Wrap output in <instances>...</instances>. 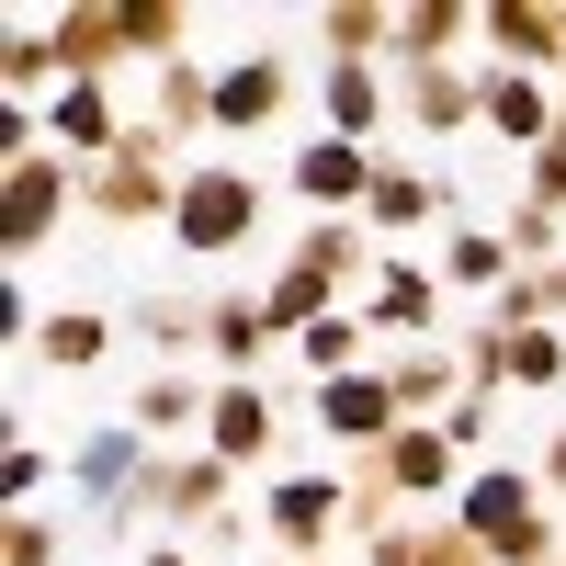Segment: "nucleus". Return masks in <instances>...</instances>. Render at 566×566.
I'll return each instance as SVG.
<instances>
[{
	"mask_svg": "<svg viewBox=\"0 0 566 566\" xmlns=\"http://www.w3.org/2000/svg\"><path fill=\"white\" fill-rule=\"evenodd\" d=\"M555 566H566V544H555Z\"/></svg>",
	"mask_w": 566,
	"mask_h": 566,
	"instance_id": "44",
	"label": "nucleus"
},
{
	"mask_svg": "<svg viewBox=\"0 0 566 566\" xmlns=\"http://www.w3.org/2000/svg\"><path fill=\"white\" fill-rule=\"evenodd\" d=\"M431 216H453V181L442 170H408V159L374 170V205H363L374 239H408V227H431Z\"/></svg>",
	"mask_w": 566,
	"mask_h": 566,
	"instance_id": "15",
	"label": "nucleus"
},
{
	"mask_svg": "<svg viewBox=\"0 0 566 566\" xmlns=\"http://www.w3.org/2000/svg\"><path fill=\"white\" fill-rule=\"evenodd\" d=\"M397 103L419 136H453V125H488V69H397Z\"/></svg>",
	"mask_w": 566,
	"mask_h": 566,
	"instance_id": "12",
	"label": "nucleus"
},
{
	"mask_svg": "<svg viewBox=\"0 0 566 566\" xmlns=\"http://www.w3.org/2000/svg\"><path fill=\"white\" fill-rule=\"evenodd\" d=\"M533 488H544V499H566V431L544 442V464H533Z\"/></svg>",
	"mask_w": 566,
	"mask_h": 566,
	"instance_id": "40",
	"label": "nucleus"
},
{
	"mask_svg": "<svg viewBox=\"0 0 566 566\" xmlns=\"http://www.w3.org/2000/svg\"><path fill=\"white\" fill-rule=\"evenodd\" d=\"M148 431H136V419H103V431H80L69 442V499H91V522H114V510L148 488Z\"/></svg>",
	"mask_w": 566,
	"mask_h": 566,
	"instance_id": "6",
	"label": "nucleus"
},
{
	"mask_svg": "<svg viewBox=\"0 0 566 566\" xmlns=\"http://www.w3.org/2000/svg\"><path fill=\"white\" fill-rule=\"evenodd\" d=\"M476 34H488V57L499 69H566V0H488L476 12Z\"/></svg>",
	"mask_w": 566,
	"mask_h": 566,
	"instance_id": "8",
	"label": "nucleus"
},
{
	"mask_svg": "<svg viewBox=\"0 0 566 566\" xmlns=\"http://www.w3.org/2000/svg\"><path fill=\"white\" fill-rule=\"evenodd\" d=\"M103 352H114V317H91V306H57L34 328V363H57V374H91Z\"/></svg>",
	"mask_w": 566,
	"mask_h": 566,
	"instance_id": "28",
	"label": "nucleus"
},
{
	"mask_svg": "<svg viewBox=\"0 0 566 566\" xmlns=\"http://www.w3.org/2000/svg\"><path fill=\"white\" fill-rule=\"evenodd\" d=\"M205 352L250 374V363L272 352V317H261V295H216V306H205Z\"/></svg>",
	"mask_w": 566,
	"mask_h": 566,
	"instance_id": "29",
	"label": "nucleus"
},
{
	"mask_svg": "<svg viewBox=\"0 0 566 566\" xmlns=\"http://www.w3.org/2000/svg\"><path fill=\"white\" fill-rule=\"evenodd\" d=\"M510 386H522V397L566 386V340H555V328H510Z\"/></svg>",
	"mask_w": 566,
	"mask_h": 566,
	"instance_id": "33",
	"label": "nucleus"
},
{
	"mask_svg": "<svg viewBox=\"0 0 566 566\" xmlns=\"http://www.w3.org/2000/svg\"><path fill=\"white\" fill-rule=\"evenodd\" d=\"M453 522H464V544H476L488 566H544L566 533L544 522V488L522 476V464H476L464 476V499H453Z\"/></svg>",
	"mask_w": 566,
	"mask_h": 566,
	"instance_id": "1",
	"label": "nucleus"
},
{
	"mask_svg": "<svg viewBox=\"0 0 566 566\" xmlns=\"http://www.w3.org/2000/svg\"><path fill=\"white\" fill-rule=\"evenodd\" d=\"M136 328H148L159 352H193V340H205V306H193V295H148V306H136Z\"/></svg>",
	"mask_w": 566,
	"mask_h": 566,
	"instance_id": "35",
	"label": "nucleus"
},
{
	"mask_svg": "<svg viewBox=\"0 0 566 566\" xmlns=\"http://www.w3.org/2000/svg\"><path fill=\"white\" fill-rule=\"evenodd\" d=\"M205 408H216V397L193 386V374H170V363H159L148 386H136V408H125V419H136V431H193Z\"/></svg>",
	"mask_w": 566,
	"mask_h": 566,
	"instance_id": "31",
	"label": "nucleus"
},
{
	"mask_svg": "<svg viewBox=\"0 0 566 566\" xmlns=\"http://www.w3.org/2000/svg\"><path fill=\"white\" fill-rule=\"evenodd\" d=\"M317 114H328V136L374 148V125H386V69H317Z\"/></svg>",
	"mask_w": 566,
	"mask_h": 566,
	"instance_id": "20",
	"label": "nucleus"
},
{
	"mask_svg": "<svg viewBox=\"0 0 566 566\" xmlns=\"http://www.w3.org/2000/svg\"><path fill=\"white\" fill-rule=\"evenodd\" d=\"M295 363L317 374V386H340V374H363V317L340 306V317H317L306 340H295Z\"/></svg>",
	"mask_w": 566,
	"mask_h": 566,
	"instance_id": "32",
	"label": "nucleus"
},
{
	"mask_svg": "<svg viewBox=\"0 0 566 566\" xmlns=\"http://www.w3.org/2000/svg\"><path fill=\"white\" fill-rule=\"evenodd\" d=\"M272 566H340V555H272Z\"/></svg>",
	"mask_w": 566,
	"mask_h": 566,
	"instance_id": "42",
	"label": "nucleus"
},
{
	"mask_svg": "<svg viewBox=\"0 0 566 566\" xmlns=\"http://www.w3.org/2000/svg\"><path fill=\"white\" fill-rule=\"evenodd\" d=\"M80 205L103 216V227H148V216H170L181 205V170H170V136L136 114L125 125V148L103 159V170H80Z\"/></svg>",
	"mask_w": 566,
	"mask_h": 566,
	"instance_id": "2",
	"label": "nucleus"
},
{
	"mask_svg": "<svg viewBox=\"0 0 566 566\" xmlns=\"http://www.w3.org/2000/svg\"><path fill=\"white\" fill-rule=\"evenodd\" d=\"M295 250H306V261H328V272H340V283H352V272L374 261V227H363V216H317V227H306V239H295Z\"/></svg>",
	"mask_w": 566,
	"mask_h": 566,
	"instance_id": "34",
	"label": "nucleus"
},
{
	"mask_svg": "<svg viewBox=\"0 0 566 566\" xmlns=\"http://www.w3.org/2000/svg\"><path fill=\"white\" fill-rule=\"evenodd\" d=\"M283 103H295V69H283V57H227V69H216V125H227V136L272 125Z\"/></svg>",
	"mask_w": 566,
	"mask_h": 566,
	"instance_id": "17",
	"label": "nucleus"
},
{
	"mask_svg": "<svg viewBox=\"0 0 566 566\" xmlns=\"http://www.w3.org/2000/svg\"><path fill=\"white\" fill-rule=\"evenodd\" d=\"M442 283H464V295H510V283H522V261H510V239H499V227H453Z\"/></svg>",
	"mask_w": 566,
	"mask_h": 566,
	"instance_id": "26",
	"label": "nucleus"
},
{
	"mask_svg": "<svg viewBox=\"0 0 566 566\" xmlns=\"http://www.w3.org/2000/svg\"><path fill=\"white\" fill-rule=\"evenodd\" d=\"M522 205L566 227V136H555V148H533V159H522Z\"/></svg>",
	"mask_w": 566,
	"mask_h": 566,
	"instance_id": "36",
	"label": "nucleus"
},
{
	"mask_svg": "<svg viewBox=\"0 0 566 566\" xmlns=\"http://www.w3.org/2000/svg\"><path fill=\"white\" fill-rule=\"evenodd\" d=\"M0 488L34 510V488H45V442H0Z\"/></svg>",
	"mask_w": 566,
	"mask_h": 566,
	"instance_id": "39",
	"label": "nucleus"
},
{
	"mask_svg": "<svg viewBox=\"0 0 566 566\" xmlns=\"http://www.w3.org/2000/svg\"><path fill=\"white\" fill-rule=\"evenodd\" d=\"M431 317H442V283L419 272V261H386V272H374V328H397V340H419Z\"/></svg>",
	"mask_w": 566,
	"mask_h": 566,
	"instance_id": "24",
	"label": "nucleus"
},
{
	"mask_svg": "<svg viewBox=\"0 0 566 566\" xmlns=\"http://www.w3.org/2000/svg\"><path fill=\"white\" fill-rule=\"evenodd\" d=\"M317 34H328V69H374L397 45V12H374V0H328Z\"/></svg>",
	"mask_w": 566,
	"mask_h": 566,
	"instance_id": "23",
	"label": "nucleus"
},
{
	"mask_svg": "<svg viewBox=\"0 0 566 566\" xmlns=\"http://www.w3.org/2000/svg\"><path fill=\"white\" fill-rule=\"evenodd\" d=\"M170 239L181 250H250L261 239V181L239 170V159H193V170H181V205H170Z\"/></svg>",
	"mask_w": 566,
	"mask_h": 566,
	"instance_id": "3",
	"label": "nucleus"
},
{
	"mask_svg": "<svg viewBox=\"0 0 566 566\" xmlns=\"http://www.w3.org/2000/svg\"><path fill=\"white\" fill-rule=\"evenodd\" d=\"M69 205H80V159H12L0 170V250H45L69 227Z\"/></svg>",
	"mask_w": 566,
	"mask_h": 566,
	"instance_id": "5",
	"label": "nucleus"
},
{
	"mask_svg": "<svg viewBox=\"0 0 566 566\" xmlns=\"http://www.w3.org/2000/svg\"><path fill=\"white\" fill-rule=\"evenodd\" d=\"M317 431L363 464V453H386V442L408 431V408H397V386H386V374L363 363V374H340V386H317Z\"/></svg>",
	"mask_w": 566,
	"mask_h": 566,
	"instance_id": "7",
	"label": "nucleus"
},
{
	"mask_svg": "<svg viewBox=\"0 0 566 566\" xmlns=\"http://www.w3.org/2000/svg\"><path fill=\"white\" fill-rule=\"evenodd\" d=\"M261 522H272L283 555H317L328 533H352V488H340V476H283V488L261 499Z\"/></svg>",
	"mask_w": 566,
	"mask_h": 566,
	"instance_id": "11",
	"label": "nucleus"
},
{
	"mask_svg": "<svg viewBox=\"0 0 566 566\" xmlns=\"http://www.w3.org/2000/svg\"><path fill=\"white\" fill-rule=\"evenodd\" d=\"M442 442H453V453L499 442V386H464V397H453V419H442Z\"/></svg>",
	"mask_w": 566,
	"mask_h": 566,
	"instance_id": "37",
	"label": "nucleus"
},
{
	"mask_svg": "<svg viewBox=\"0 0 566 566\" xmlns=\"http://www.w3.org/2000/svg\"><path fill=\"white\" fill-rule=\"evenodd\" d=\"M45 34H57V69H69V80H103V69L136 57L125 0H57V12H45Z\"/></svg>",
	"mask_w": 566,
	"mask_h": 566,
	"instance_id": "10",
	"label": "nucleus"
},
{
	"mask_svg": "<svg viewBox=\"0 0 566 566\" xmlns=\"http://www.w3.org/2000/svg\"><path fill=\"white\" fill-rule=\"evenodd\" d=\"M227 476H239V464H216V453H159L148 488H136L103 533H136V522H227Z\"/></svg>",
	"mask_w": 566,
	"mask_h": 566,
	"instance_id": "4",
	"label": "nucleus"
},
{
	"mask_svg": "<svg viewBox=\"0 0 566 566\" xmlns=\"http://www.w3.org/2000/svg\"><path fill=\"white\" fill-rule=\"evenodd\" d=\"M205 453H216V464H261V453H272V397L250 386V374H227V386H216V408H205Z\"/></svg>",
	"mask_w": 566,
	"mask_h": 566,
	"instance_id": "18",
	"label": "nucleus"
},
{
	"mask_svg": "<svg viewBox=\"0 0 566 566\" xmlns=\"http://www.w3.org/2000/svg\"><path fill=\"white\" fill-rule=\"evenodd\" d=\"M0 566H57V522L12 510V533H0Z\"/></svg>",
	"mask_w": 566,
	"mask_h": 566,
	"instance_id": "38",
	"label": "nucleus"
},
{
	"mask_svg": "<svg viewBox=\"0 0 566 566\" xmlns=\"http://www.w3.org/2000/svg\"><path fill=\"white\" fill-rule=\"evenodd\" d=\"M453 464H464V453H453L442 431H397V442H386V476H397V499H442V488L464 499V476H453Z\"/></svg>",
	"mask_w": 566,
	"mask_h": 566,
	"instance_id": "22",
	"label": "nucleus"
},
{
	"mask_svg": "<svg viewBox=\"0 0 566 566\" xmlns=\"http://www.w3.org/2000/svg\"><path fill=\"white\" fill-rule=\"evenodd\" d=\"M464 34H476V12H464V0H419V12H397V69H442Z\"/></svg>",
	"mask_w": 566,
	"mask_h": 566,
	"instance_id": "25",
	"label": "nucleus"
},
{
	"mask_svg": "<svg viewBox=\"0 0 566 566\" xmlns=\"http://www.w3.org/2000/svg\"><path fill=\"white\" fill-rule=\"evenodd\" d=\"M136 566H193V555H170V544H148V555H136Z\"/></svg>",
	"mask_w": 566,
	"mask_h": 566,
	"instance_id": "41",
	"label": "nucleus"
},
{
	"mask_svg": "<svg viewBox=\"0 0 566 566\" xmlns=\"http://www.w3.org/2000/svg\"><path fill=\"white\" fill-rule=\"evenodd\" d=\"M374 148H352V136H317V148L295 159V193L317 205V216H352V205H374Z\"/></svg>",
	"mask_w": 566,
	"mask_h": 566,
	"instance_id": "14",
	"label": "nucleus"
},
{
	"mask_svg": "<svg viewBox=\"0 0 566 566\" xmlns=\"http://www.w3.org/2000/svg\"><path fill=\"white\" fill-rule=\"evenodd\" d=\"M261 317H272V340H306L317 317H340V272L295 250V261H283V272L261 283Z\"/></svg>",
	"mask_w": 566,
	"mask_h": 566,
	"instance_id": "16",
	"label": "nucleus"
},
{
	"mask_svg": "<svg viewBox=\"0 0 566 566\" xmlns=\"http://www.w3.org/2000/svg\"><path fill=\"white\" fill-rule=\"evenodd\" d=\"M374 374L397 386L408 431H442V419H453V397H464V352H453V340H408V352H386Z\"/></svg>",
	"mask_w": 566,
	"mask_h": 566,
	"instance_id": "9",
	"label": "nucleus"
},
{
	"mask_svg": "<svg viewBox=\"0 0 566 566\" xmlns=\"http://www.w3.org/2000/svg\"><path fill=\"white\" fill-rule=\"evenodd\" d=\"M555 136H566V80H555Z\"/></svg>",
	"mask_w": 566,
	"mask_h": 566,
	"instance_id": "43",
	"label": "nucleus"
},
{
	"mask_svg": "<svg viewBox=\"0 0 566 566\" xmlns=\"http://www.w3.org/2000/svg\"><path fill=\"white\" fill-rule=\"evenodd\" d=\"M374 566H488V555L464 544V522H397L374 544Z\"/></svg>",
	"mask_w": 566,
	"mask_h": 566,
	"instance_id": "30",
	"label": "nucleus"
},
{
	"mask_svg": "<svg viewBox=\"0 0 566 566\" xmlns=\"http://www.w3.org/2000/svg\"><path fill=\"white\" fill-rule=\"evenodd\" d=\"M0 91H12V103H34V91L57 103V91H69V69H57V34H45V23H12V45H0Z\"/></svg>",
	"mask_w": 566,
	"mask_h": 566,
	"instance_id": "27",
	"label": "nucleus"
},
{
	"mask_svg": "<svg viewBox=\"0 0 566 566\" xmlns=\"http://www.w3.org/2000/svg\"><path fill=\"white\" fill-rule=\"evenodd\" d=\"M148 125L170 136V148H181V136H205V125H216V69L170 57V69H159V103H148Z\"/></svg>",
	"mask_w": 566,
	"mask_h": 566,
	"instance_id": "21",
	"label": "nucleus"
},
{
	"mask_svg": "<svg viewBox=\"0 0 566 566\" xmlns=\"http://www.w3.org/2000/svg\"><path fill=\"white\" fill-rule=\"evenodd\" d=\"M45 136H57V159L103 170V159L125 148V114H114V91H103V80H69L57 103H45Z\"/></svg>",
	"mask_w": 566,
	"mask_h": 566,
	"instance_id": "13",
	"label": "nucleus"
},
{
	"mask_svg": "<svg viewBox=\"0 0 566 566\" xmlns=\"http://www.w3.org/2000/svg\"><path fill=\"white\" fill-rule=\"evenodd\" d=\"M488 125H499L522 159H533V148H555V91H544L533 69H488Z\"/></svg>",
	"mask_w": 566,
	"mask_h": 566,
	"instance_id": "19",
	"label": "nucleus"
}]
</instances>
